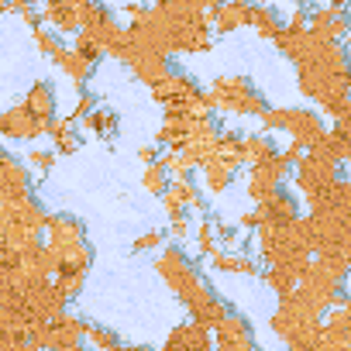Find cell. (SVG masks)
Returning <instances> with one entry per match:
<instances>
[{
  "label": "cell",
  "mask_w": 351,
  "mask_h": 351,
  "mask_svg": "<svg viewBox=\"0 0 351 351\" xmlns=\"http://www.w3.org/2000/svg\"><path fill=\"white\" fill-rule=\"evenodd\" d=\"M45 138L52 141V148H56L59 155L80 152V128H76V121H69V117L49 121V134H45Z\"/></svg>",
  "instance_id": "23"
},
{
  "label": "cell",
  "mask_w": 351,
  "mask_h": 351,
  "mask_svg": "<svg viewBox=\"0 0 351 351\" xmlns=\"http://www.w3.org/2000/svg\"><path fill=\"white\" fill-rule=\"evenodd\" d=\"M38 121H56V110H59V100H56V86L49 83V80H35L32 86H28V93H25V100H21Z\"/></svg>",
  "instance_id": "17"
},
{
  "label": "cell",
  "mask_w": 351,
  "mask_h": 351,
  "mask_svg": "<svg viewBox=\"0 0 351 351\" xmlns=\"http://www.w3.org/2000/svg\"><path fill=\"white\" fill-rule=\"evenodd\" d=\"M193 224H197V221H193V214H172V217H169V231H172L176 238H180V241L193 234Z\"/></svg>",
  "instance_id": "32"
},
{
  "label": "cell",
  "mask_w": 351,
  "mask_h": 351,
  "mask_svg": "<svg viewBox=\"0 0 351 351\" xmlns=\"http://www.w3.org/2000/svg\"><path fill=\"white\" fill-rule=\"evenodd\" d=\"M310 32L320 35L324 42H337V45H344V38L351 35V18H348L344 8H330V4H324V8H313V11H310Z\"/></svg>",
  "instance_id": "14"
},
{
  "label": "cell",
  "mask_w": 351,
  "mask_h": 351,
  "mask_svg": "<svg viewBox=\"0 0 351 351\" xmlns=\"http://www.w3.org/2000/svg\"><path fill=\"white\" fill-rule=\"evenodd\" d=\"M327 4H330V8H344V11H348V8H351V0H327Z\"/></svg>",
  "instance_id": "36"
},
{
  "label": "cell",
  "mask_w": 351,
  "mask_h": 351,
  "mask_svg": "<svg viewBox=\"0 0 351 351\" xmlns=\"http://www.w3.org/2000/svg\"><path fill=\"white\" fill-rule=\"evenodd\" d=\"M42 4V25L59 32V35H76L80 32V18L73 0H38Z\"/></svg>",
  "instance_id": "16"
},
{
  "label": "cell",
  "mask_w": 351,
  "mask_h": 351,
  "mask_svg": "<svg viewBox=\"0 0 351 351\" xmlns=\"http://www.w3.org/2000/svg\"><path fill=\"white\" fill-rule=\"evenodd\" d=\"M193 245H197V255H204V258H210V255H217L224 245H221V228H217V221H197L193 224Z\"/></svg>",
  "instance_id": "24"
},
{
  "label": "cell",
  "mask_w": 351,
  "mask_h": 351,
  "mask_svg": "<svg viewBox=\"0 0 351 351\" xmlns=\"http://www.w3.org/2000/svg\"><path fill=\"white\" fill-rule=\"evenodd\" d=\"M128 69H131V76L138 80V83H145V86H158L169 73H172V56H165V52H152V49H138L134 42H131V49H128V56L121 59Z\"/></svg>",
  "instance_id": "11"
},
{
  "label": "cell",
  "mask_w": 351,
  "mask_h": 351,
  "mask_svg": "<svg viewBox=\"0 0 351 351\" xmlns=\"http://www.w3.org/2000/svg\"><path fill=\"white\" fill-rule=\"evenodd\" d=\"M327 117H330V131H337V134H344L351 141V97L341 100L334 110H327Z\"/></svg>",
  "instance_id": "31"
},
{
  "label": "cell",
  "mask_w": 351,
  "mask_h": 351,
  "mask_svg": "<svg viewBox=\"0 0 351 351\" xmlns=\"http://www.w3.org/2000/svg\"><path fill=\"white\" fill-rule=\"evenodd\" d=\"M69 49H73V52H80L83 59H90V62H100V59H104V49L97 45V38H93L90 32H76Z\"/></svg>",
  "instance_id": "30"
},
{
  "label": "cell",
  "mask_w": 351,
  "mask_h": 351,
  "mask_svg": "<svg viewBox=\"0 0 351 351\" xmlns=\"http://www.w3.org/2000/svg\"><path fill=\"white\" fill-rule=\"evenodd\" d=\"M320 327H324L320 313L306 310L296 296L279 300V310L272 313V330L289 351H313V344L320 337Z\"/></svg>",
  "instance_id": "6"
},
{
  "label": "cell",
  "mask_w": 351,
  "mask_h": 351,
  "mask_svg": "<svg viewBox=\"0 0 351 351\" xmlns=\"http://www.w3.org/2000/svg\"><path fill=\"white\" fill-rule=\"evenodd\" d=\"M45 248L56 258V272H90L93 248L86 238V224L73 214H52L45 224Z\"/></svg>",
  "instance_id": "2"
},
{
  "label": "cell",
  "mask_w": 351,
  "mask_h": 351,
  "mask_svg": "<svg viewBox=\"0 0 351 351\" xmlns=\"http://www.w3.org/2000/svg\"><path fill=\"white\" fill-rule=\"evenodd\" d=\"M83 337H86V344H90L93 351H110V348L121 344V334L110 330V327H100V324H86Z\"/></svg>",
  "instance_id": "28"
},
{
  "label": "cell",
  "mask_w": 351,
  "mask_h": 351,
  "mask_svg": "<svg viewBox=\"0 0 351 351\" xmlns=\"http://www.w3.org/2000/svg\"><path fill=\"white\" fill-rule=\"evenodd\" d=\"M93 107H97V97H93V93H86V90H80V100H76V107H73L66 117H69V121H83Z\"/></svg>",
  "instance_id": "33"
},
{
  "label": "cell",
  "mask_w": 351,
  "mask_h": 351,
  "mask_svg": "<svg viewBox=\"0 0 351 351\" xmlns=\"http://www.w3.org/2000/svg\"><path fill=\"white\" fill-rule=\"evenodd\" d=\"M80 131H86V134H93V138H104V141H110L117 131H121V117H117V110H110V107H93L83 121H80Z\"/></svg>",
  "instance_id": "20"
},
{
  "label": "cell",
  "mask_w": 351,
  "mask_h": 351,
  "mask_svg": "<svg viewBox=\"0 0 351 351\" xmlns=\"http://www.w3.org/2000/svg\"><path fill=\"white\" fill-rule=\"evenodd\" d=\"M276 49L296 66V86L306 100L320 107V114L334 110L351 97V56L337 42H324L306 28H289L276 35Z\"/></svg>",
  "instance_id": "1"
},
{
  "label": "cell",
  "mask_w": 351,
  "mask_h": 351,
  "mask_svg": "<svg viewBox=\"0 0 351 351\" xmlns=\"http://www.w3.org/2000/svg\"><path fill=\"white\" fill-rule=\"evenodd\" d=\"M279 152L276 138L269 131H252V134H241V162L245 165H258L265 158H272Z\"/></svg>",
  "instance_id": "21"
},
{
  "label": "cell",
  "mask_w": 351,
  "mask_h": 351,
  "mask_svg": "<svg viewBox=\"0 0 351 351\" xmlns=\"http://www.w3.org/2000/svg\"><path fill=\"white\" fill-rule=\"evenodd\" d=\"M210 265L217 272H231V276H262L258 258H252L245 252H234V248H221L217 255H210Z\"/></svg>",
  "instance_id": "19"
},
{
  "label": "cell",
  "mask_w": 351,
  "mask_h": 351,
  "mask_svg": "<svg viewBox=\"0 0 351 351\" xmlns=\"http://www.w3.org/2000/svg\"><path fill=\"white\" fill-rule=\"evenodd\" d=\"M293 176V158L279 148L272 158H265V162H258V165H248V200L252 204H262V200H269L272 193H279L282 186H286V180Z\"/></svg>",
  "instance_id": "8"
},
{
  "label": "cell",
  "mask_w": 351,
  "mask_h": 351,
  "mask_svg": "<svg viewBox=\"0 0 351 351\" xmlns=\"http://www.w3.org/2000/svg\"><path fill=\"white\" fill-rule=\"evenodd\" d=\"M158 248H162V231H145V234L134 238V252H138V255H145V252H158Z\"/></svg>",
  "instance_id": "34"
},
{
  "label": "cell",
  "mask_w": 351,
  "mask_h": 351,
  "mask_svg": "<svg viewBox=\"0 0 351 351\" xmlns=\"http://www.w3.org/2000/svg\"><path fill=\"white\" fill-rule=\"evenodd\" d=\"M262 282H265L279 300H289V296L300 289V276H296L293 269H276V265H272V269H262Z\"/></svg>",
  "instance_id": "25"
},
{
  "label": "cell",
  "mask_w": 351,
  "mask_h": 351,
  "mask_svg": "<svg viewBox=\"0 0 351 351\" xmlns=\"http://www.w3.org/2000/svg\"><path fill=\"white\" fill-rule=\"evenodd\" d=\"M258 124L269 134H286L303 152H313L327 134V124H324L320 110H310V107H269L258 117Z\"/></svg>",
  "instance_id": "3"
},
{
  "label": "cell",
  "mask_w": 351,
  "mask_h": 351,
  "mask_svg": "<svg viewBox=\"0 0 351 351\" xmlns=\"http://www.w3.org/2000/svg\"><path fill=\"white\" fill-rule=\"evenodd\" d=\"M341 180H344V165L330 155H320V152H306L293 165V186H296V197L306 207L320 204Z\"/></svg>",
  "instance_id": "5"
},
{
  "label": "cell",
  "mask_w": 351,
  "mask_h": 351,
  "mask_svg": "<svg viewBox=\"0 0 351 351\" xmlns=\"http://www.w3.org/2000/svg\"><path fill=\"white\" fill-rule=\"evenodd\" d=\"M165 214H200L204 210V186L197 183V176H183V180H172L169 190L162 193Z\"/></svg>",
  "instance_id": "12"
},
{
  "label": "cell",
  "mask_w": 351,
  "mask_h": 351,
  "mask_svg": "<svg viewBox=\"0 0 351 351\" xmlns=\"http://www.w3.org/2000/svg\"><path fill=\"white\" fill-rule=\"evenodd\" d=\"M282 25H286V14L276 8V4H258L255 0V14H252V28L258 32V38H265V42H276V35L282 32Z\"/></svg>",
  "instance_id": "22"
},
{
  "label": "cell",
  "mask_w": 351,
  "mask_h": 351,
  "mask_svg": "<svg viewBox=\"0 0 351 351\" xmlns=\"http://www.w3.org/2000/svg\"><path fill=\"white\" fill-rule=\"evenodd\" d=\"M49 134V124L38 121L25 104L8 107L0 114V141H25V145H38V138Z\"/></svg>",
  "instance_id": "10"
},
{
  "label": "cell",
  "mask_w": 351,
  "mask_h": 351,
  "mask_svg": "<svg viewBox=\"0 0 351 351\" xmlns=\"http://www.w3.org/2000/svg\"><path fill=\"white\" fill-rule=\"evenodd\" d=\"M169 183H172V176L165 172L162 162H148V165H145V172H141V186H145L152 197H162V193L169 190Z\"/></svg>",
  "instance_id": "27"
},
{
  "label": "cell",
  "mask_w": 351,
  "mask_h": 351,
  "mask_svg": "<svg viewBox=\"0 0 351 351\" xmlns=\"http://www.w3.org/2000/svg\"><path fill=\"white\" fill-rule=\"evenodd\" d=\"M32 38H35L38 52H42V56H49V59H56V52H59V49L66 45V38H62L59 32L45 28V25H42V28H35V32H32Z\"/></svg>",
  "instance_id": "29"
},
{
  "label": "cell",
  "mask_w": 351,
  "mask_h": 351,
  "mask_svg": "<svg viewBox=\"0 0 351 351\" xmlns=\"http://www.w3.org/2000/svg\"><path fill=\"white\" fill-rule=\"evenodd\" d=\"M56 162H59V152L56 148H28V155H25V165H28V172L35 176V180H45V176H52V169H56Z\"/></svg>",
  "instance_id": "26"
},
{
  "label": "cell",
  "mask_w": 351,
  "mask_h": 351,
  "mask_svg": "<svg viewBox=\"0 0 351 351\" xmlns=\"http://www.w3.org/2000/svg\"><path fill=\"white\" fill-rule=\"evenodd\" d=\"M138 158H141V162H145V165H148V162H158V158H162V152H158V148H155V145H152V148H148V145H145V148H141V152H138Z\"/></svg>",
  "instance_id": "35"
},
{
  "label": "cell",
  "mask_w": 351,
  "mask_h": 351,
  "mask_svg": "<svg viewBox=\"0 0 351 351\" xmlns=\"http://www.w3.org/2000/svg\"><path fill=\"white\" fill-rule=\"evenodd\" d=\"M152 97L165 107V114H214L207 90L180 69H172L158 86H152Z\"/></svg>",
  "instance_id": "7"
},
{
  "label": "cell",
  "mask_w": 351,
  "mask_h": 351,
  "mask_svg": "<svg viewBox=\"0 0 351 351\" xmlns=\"http://www.w3.org/2000/svg\"><path fill=\"white\" fill-rule=\"evenodd\" d=\"M52 62H56V66H59V69L66 73V80H73V83H76L80 90H83V86H86L90 80H93V73H97V62L83 59L80 52H73V49H66V45H62V49L56 52V59H52Z\"/></svg>",
  "instance_id": "18"
},
{
  "label": "cell",
  "mask_w": 351,
  "mask_h": 351,
  "mask_svg": "<svg viewBox=\"0 0 351 351\" xmlns=\"http://www.w3.org/2000/svg\"><path fill=\"white\" fill-rule=\"evenodd\" d=\"M35 197V176L25 162H18L4 145H0V207Z\"/></svg>",
  "instance_id": "9"
},
{
  "label": "cell",
  "mask_w": 351,
  "mask_h": 351,
  "mask_svg": "<svg viewBox=\"0 0 351 351\" xmlns=\"http://www.w3.org/2000/svg\"><path fill=\"white\" fill-rule=\"evenodd\" d=\"M162 351H214L210 327H204V324H197V320L180 324V327L169 334V341H165Z\"/></svg>",
  "instance_id": "15"
},
{
  "label": "cell",
  "mask_w": 351,
  "mask_h": 351,
  "mask_svg": "<svg viewBox=\"0 0 351 351\" xmlns=\"http://www.w3.org/2000/svg\"><path fill=\"white\" fill-rule=\"evenodd\" d=\"M207 97H210V110L231 114V117H262L269 110L262 90L248 76H234V73L217 76L207 86Z\"/></svg>",
  "instance_id": "4"
},
{
  "label": "cell",
  "mask_w": 351,
  "mask_h": 351,
  "mask_svg": "<svg viewBox=\"0 0 351 351\" xmlns=\"http://www.w3.org/2000/svg\"><path fill=\"white\" fill-rule=\"evenodd\" d=\"M344 165H351V148H348V162H344Z\"/></svg>",
  "instance_id": "38"
},
{
  "label": "cell",
  "mask_w": 351,
  "mask_h": 351,
  "mask_svg": "<svg viewBox=\"0 0 351 351\" xmlns=\"http://www.w3.org/2000/svg\"><path fill=\"white\" fill-rule=\"evenodd\" d=\"M252 14H255V0H221L210 11L214 35H234L241 28H252Z\"/></svg>",
  "instance_id": "13"
},
{
  "label": "cell",
  "mask_w": 351,
  "mask_h": 351,
  "mask_svg": "<svg viewBox=\"0 0 351 351\" xmlns=\"http://www.w3.org/2000/svg\"><path fill=\"white\" fill-rule=\"evenodd\" d=\"M131 351H155V348H141V344H131Z\"/></svg>",
  "instance_id": "37"
}]
</instances>
